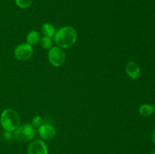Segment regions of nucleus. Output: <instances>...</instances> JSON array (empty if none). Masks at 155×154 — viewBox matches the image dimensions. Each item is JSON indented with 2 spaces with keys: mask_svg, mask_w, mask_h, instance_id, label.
Here are the masks:
<instances>
[{
  "mask_svg": "<svg viewBox=\"0 0 155 154\" xmlns=\"http://www.w3.org/2000/svg\"><path fill=\"white\" fill-rule=\"evenodd\" d=\"M77 39V33L72 27H61L55 33L54 40L57 45L60 48H68L75 44Z\"/></svg>",
  "mask_w": 155,
  "mask_h": 154,
  "instance_id": "f257e3e1",
  "label": "nucleus"
},
{
  "mask_svg": "<svg viewBox=\"0 0 155 154\" xmlns=\"http://www.w3.org/2000/svg\"><path fill=\"white\" fill-rule=\"evenodd\" d=\"M0 123L5 131H15L21 123L19 114L12 109H6L1 113Z\"/></svg>",
  "mask_w": 155,
  "mask_h": 154,
  "instance_id": "f03ea898",
  "label": "nucleus"
},
{
  "mask_svg": "<svg viewBox=\"0 0 155 154\" xmlns=\"http://www.w3.org/2000/svg\"><path fill=\"white\" fill-rule=\"evenodd\" d=\"M36 135V128L31 124H25L19 126L15 131L14 137L20 142H28Z\"/></svg>",
  "mask_w": 155,
  "mask_h": 154,
  "instance_id": "7ed1b4c3",
  "label": "nucleus"
},
{
  "mask_svg": "<svg viewBox=\"0 0 155 154\" xmlns=\"http://www.w3.org/2000/svg\"><path fill=\"white\" fill-rule=\"evenodd\" d=\"M49 62L54 66H61L65 61V53L60 47H52L50 48L48 54Z\"/></svg>",
  "mask_w": 155,
  "mask_h": 154,
  "instance_id": "20e7f679",
  "label": "nucleus"
},
{
  "mask_svg": "<svg viewBox=\"0 0 155 154\" xmlns=\"http://www.w3.org/2000/svg\"><path fill=\"white\" fill-rule=\"evenodd\" d=\"M14 54H15V57L18 60L21 61H25V60H29L33 56V48L32 45L27 42L20 44L15 48Z\"/></svg>",
  "mask_w": 155,
  "mask_h": 154,
  "instance_id": "39448f33",
  "label": "nucleus"
},
{
  "mask_svg": "<svg viewBox=\"0 0 155 154\" xmlns=\"http://www.w3.org/2000/svg\"><path fill=\"white\" fill-rule=\"evenodd\" d=\"M27 154H48V148L44 141L35 140L29 144Z\"/></svg>",
  "mask_w": 155,
  "mask_h": 154,
  "instance_id": "423d86ee",
  "label": "nucleus"
},
{
  "mask_svg": "<svg viewBox=\"0 0 155 154\" xmlns=\"http://www.w3.org/2000/svg\"><path fill=\"white\" fill-rule=\"evenodd\" d=\"M38 132L40 137L45 140H51L54 138L56 134V131L54 127L48 124L41 125L38 129Z\"/></svg>",
  "mask_w": 155,
  "mask_h": 154,
  "instance_id": "0eeeda50",
  "label": "nucleus"
},
{
  "mask_svg": "<svg viewBox=\"0 0 155 154\" xmlns=\"http://www.w3.org/2000/svg\"><path fill=\"white\" fill-rule=\"evenodd\" d=\"M126 72L132 79H136L140 75L141 69L137 63L130 61L126 66Z\"/></svg>",
  "mask_w": 155,
  "mask_h": 154,
  "instance_id": "6e6552de",
  "label": "nucleus"
},
{
  "mask_svg": "<svg viewBox=\"0 0 155 154\" xmlns=\"http://www.w3.org/2000/svg\"><path fill=\"white\" fill-rule=\"evenodd\" d=\"M41 31L42 33L44 35V36H46L48 38L54 37L55 35V29L54 27L51 24L48 23H45V24H42V27H41Z\"/></svg>",
  "mask_w": 155,
  "mask_h": 154,
  "instance_id": "1a4fd4ad",
  "label": "nucleus"
},
{
  "mask_svg": "<svg viewBox=\"0 0 155 154\" xmlns=\"http://www.w3.org/2000/svg\"><path fill=\"white\" fill-rule=\"evenodd\" d=\"M154 113V107L151 104H142L139 107V113L142 116H150Z\"/></svg>",
  "mask_w": 155,
  "mask_h": 154,
  "instance_id": "9d476101",
  "label": "nucleus"
},
{
  "mask_svg": "<svg viewBox=\"0 0 155 154\" xmlns=\"http://www.w3.org/2000/svg\"><path fill=\"white\" fill-rule=\"evenodd\" d=\"M39 39H40V36H39V33L37 31H36V30L30 31L27 34V42L30 45H36V44H37L39 42Z\"/></svg>",
  "mask_w": 155,
  "mask_h": 154,
  "instance_id": "9b49d317",
  "label": "nucleus"
},
{
  "mask_svg": "<svg viewBox=\"0 0 155 154\" xmlns=\"http://www.w3.org/2000/svg\"><path fill=\"white\" fill-rule=\"evenodd\" d=\"M39 42H40V45L44 48V49L49 50L50 48H52V40L51 38L46 37V36H43L39 39Z\"/></svg>",
  "mask_w": 155,
  "mask_h": 154,
  "instance_id": "f8f14e48",
  "label": "nucleus"
},
{
  "mask_svg": "<svg viewBox=\"0 0 155 154\" xmlns=\"http://www.w3.org/2000/svg\"><path fill=\"white\" fill-rule=\"evenodd\" d=\"M17 5L21 8H27L31 5L33 0H15Z\"/></svg>",
  "mask_w": 155,
  "mask_h": 154,
  "instance_id": "ddd939ff",
  "label": "nucleus"
},
{
  "mask_svg": "<svg viewBox=\"0 0 155 154\" xmlns=\"http://www.w3.org/2000/svg\"><path fill=\"white\" fill-rule=\"evenodd\" d=\"M32 125L35 128H39L41 125H42V119L40 116H35L32 121Z\"/></svg>",
  "mask_w": 155,
  "mask_h": 154,
  "instance_id": "4468645a",
  "label": "nucleus"
},
{
  "mask_svg": "<svg viewBox=\"0 0 155 154\" xmlns=\"http://www.w3.org/2000/svg\"><path fill=\"white\" fill-rule=\"evenodd\" d=\"M3 136H4V138L7 140H12L14 137V134H12L11 131H5V132L4 133V135Z\"/></svg>",
  "mask_w": 155,
  "mask_h": 154,
  "instance_id": "2eb2a0df",
  "label": "nucleus"
},
{
  "mask_svg": "<svg viewBox=\"0 0 155 154\" xmlns=\"http://www.w3.org/2000/svg\"><path fill=\"white\" fill-rule=\"evenodd\" d=\"M152 140H153V142L155 143V128H154V131H153V133H152Z\"/></svg>",
  "mask_w": 155,
  "mask_h": 154,
  "instance_id": "dca6fc26",
  "label": "nucleus"
},
{
  "mask_svg": "<svg viewBox=\"0 0 155 154\" xmlns=\"http://www.w3.org/2000/svg\"><path fill=\"white\" fill-rule=\"evenodd\" d=\"M151 154H155V149H153V150H152V152H151Z\"/></svg>",
  "mask_w": 155,
  "mask_h": 154,
  "instance_id": "f3484780",
  "label": "nucleus"
}]
</instances>
